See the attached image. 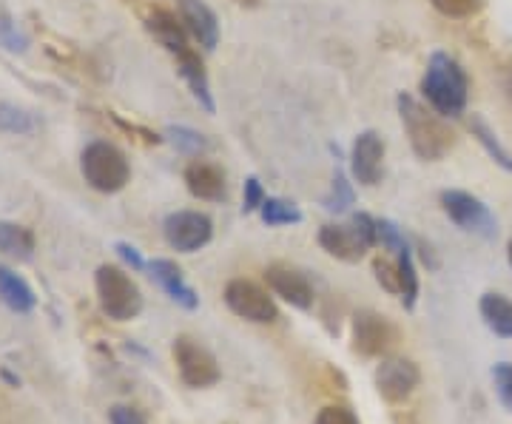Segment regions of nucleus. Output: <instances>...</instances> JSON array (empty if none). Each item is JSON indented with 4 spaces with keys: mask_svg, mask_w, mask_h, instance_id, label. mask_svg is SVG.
<instances>
[{
    "mask_svg": "<svg viewBox=\"0 0 512 424\" xmlns=\"http://www.w3.org/2000/svg\"><path fill=\"white\" fill-rule=\"evenodd\" d=\"M396 106H399V117H402L404 131H407L410 148L416 151L419 160L436 163L453 148V131L447 129L439 111L427 109L424 103H419L410 94H399Z\"/></svg>",
    "mask_w": 512,
    "mask_h": 424,
    "instance_id": "nucleus-1",
    "label": "nucleus"
},
{
    "mask_svg": "<svg viewBox=\"0 0 512 424\" xmlns=\"http://www.w3.org/2000/svg\"><path fill=\"white\" fill-rule=\"evenodd\" d=\"M470 80L456 57L447 52H433L427 60V72L421 77V94L427 97L430 109L441 117H458L467 109Z\"/></svg>",
    "mask_w": 512,
    "mask_h": 424,
    "instance_id": "nucleus-2",
    "label": "nucleus"
},
{
    "mask_svg": "<svg viewBox=\"0 0 512 424\" xmlns=\"http://www.w3.org/2000/svg\"><path fill=\"white\" fill-rule=\"evenodd\" d=\"M80 174L100 194H117L131 180L128 157L109 140H94L80 154Z\"/></svg>",
    "mask_w": 512,
    "mask_h": 424,
    "instance_id": "nucleus-3",
    "label": "nucleus"
},
{
    "mask_svg": "<svg viewBox=\"0 0 512 424\" xmlns=\"http://www.w3.org/2000/svg\"><path fill=\"white\" fill-rule=\"evenodd\" d=\"M376 242H379V225L365 211L353 214L342 225L339 222L322 225L319 231V245L330 257L342 259V262H359Z\"/></svg>",
    "mask_w": 512,
    "mask_h": 424,
    "instance_id": "nucleus-4",
    "label": "nucleus"
},
{
    "mask_svg": "<svg viewBox=\"0 0 512 424\" xmlns=\"http://www.w3.org/2000/svg\"><path fill=\"white\" fill-rule=\"evenodd\" d=\"M94 291L100 311L114 322H131L143 311V294L137 282L117 265H100L94 274Z\"/></svg>",
    "mask_w": 512,
    "mask_h": 424,
    "instance_id": "nucleus-5",
    "label": "nucleus"
},
{
    "mask_svg": "<svg viewBox=\"0 0 512 424\" xmlns=\"http://www.w3.org/2000/svg\"><path fill=\"white\" fill-rule=\"evenodd\" d=\"M441 208L461 231L478 234L481 240H495L498 237V222H495L493 211L478 197H473L470 191H458V188L441 191Z\"/></svg>",
    "mask_w": 512,
    "mask_h": 424,
    "instance_id": "nucleus-6",
    "label": "nucleus"
},
{
    "mask_svg": "<svg viewBox=\"0 0 512 424\" xmlns=\"http://www.w3.org/2000/svg\"><path fill=\"white\" fill-rule=\"evenodd\" d=\"M174 365H177L180 379L194 390L214 388L222 376L214 353L208 351L205 345H200L197 339H191V336H177L174 339Z\"/></svg>",
    "mask_w": 512,
    "mask_h": 424,
    "instance_id": "nucleus-7",
    "label": "nucleus"
},
{
    "mask_svg": "<svg viewBox=\"0 0 512 424\" xmlns=\"http://www.w3.org/2000/svg\"><path fill=\"white\" fill-rule=\"evenodd\" d=\"M225 305L231 308V314L254 325H271L279 319L274 296H268V291L251 279H231L225 285Z\"/></svg>",
    "mask_w": 512,
    "mask_h": 424,
    "instance_id": "nucleus-8",
    "label": "nucleus"
},
{
    "mask_svg": "<svg viewBox=\"0 0 512 424\" xmlns=\"http://www.w3.org/2000/svg\"><path fill=\"white\" fill-rule=\"evenodd\" d=\"M165 242L180 251V254H194L205 248L214 237V222L202 211H174L163 222Z\"/></svg>",
    "mask_w": 512,
    "mask_h": 424,
    "instance_id": "nucleus-9",
    "label": "nucleus"
},
{
    "mask_svg": "<svg viewBox=\"0 0 512 424\" xmlns=\"http://www.w3.org/2000/svg\"><path fill=\"white\" fill-rule=\"evenodd\" d=\"M353 351L367 359L384 356L396 345L399 331L393 328V322L387 316L376 314V311H359L353 316Z\"/></svg>",
    "mask_w": 512,
    "mask_h": 424,
    "instance_id": "nucleus-10",
    "label": "nucleus"
},
{
    "mask_svg": "<svg viewBox=\"0 0 512 424\" xmlns=\"http://www.w3.org/2000/svg\"><path fill=\"white\" fill-rule=\"evenodd\" d=\"M373 379H376V390H379L384 402L399 405L404 399H410V393L419 388L421 370L416 362L393 356V359H382V365L376 368Z\"/></svg>",
    "mask_w": 512,
    "mask_h": 424,
    "instance_id": "nucleus-11",
    "label": "nucleus"
},
{
    "mask_svg": "<svg viewBox=\"0 0 512 424\" xmlns=\"http://www.w3.org/2000/svg\"><path fill=\"white\" fill-rule=\"evenodd\" d=\"M384 171V140L376 131H362L350 151V174L359 185H379Z\"/></svg>",
    "mask_w": 512,
    "mask_h": 424,
    "instance_id": "nucleus-12",
    "label": "nucleus"
},
{
    "mask_svg": "<svg viewBox=\"0 0 512 424\" xmlns=\"http://www.w3.org/2000/svg\"><path fill=\"white\" fill-rule=\"evenodd\" d=\"M265 279H268L271 291H274L276 296H282L288 305L299 308V311H308V308H313L311 279L305 277L299 268L285 265V262H274V265H268Z\"/></svg>",
    "mask_w": 512,
    "mask_h": 424,
    "instance_id": "nucleus-13",
    "label": "nucleus"
},
{
    "mask_svg": "<svg viewBox=\"0 0 512 424\" xmlns=\"http://www.w3.org/2000/svg\"><path fill=\"white\" fill-rule=\"evenodd\" d=\"M177 15L185 32L200 43L205 52H214L220 43V20L205 0H177Z\"/></svg>",
    "mask_w": 512,
    "mask_h": 424,
    "instance_id": "nucleus-14",
    "label": "nucleus"
},
{
    "mask_svg": "<svg viewBox=\"0 0 512 424\" xmlns=\"http://www.w3.org/2000/svg\"><path fill=\"white\" fill-rule=\"evenodd\" d=\"M185 185L197 200H205V203H222L228 197V180L222 168L208 160H194L185 166Z\"/></svg>",
    "mask_w": 512,
    "mask_h": 424,
    "instance_id": "nucleus-15",
    "label": "nucleus"
},
{
    "mask_svg": "<svg viewBox=\"0 0 512 424\" xmlns=\"http://www.w3.org/2000/svg\"><path fill=\"white\" fill-rule=\"evenodd\" d=\"M146 271L163 288L165 294L171 296L174 302H180L183 308L194 311L200 305V296L194 294V288L185 282L183 271L177 268V262H171V259H154V262H148Z\"/></svg>",
    "mask_w": 512,
    "mask_h": 424,
    "instance_id": "nucleus-16",
    "label": "nucleus"
},
{
    "mask_svg": "<svg viewBox=\"0 0 512 424\" xmlns=\"http://www.w3.org/2000/svg\"><path fill=\"white\" fill-rule=\"evenodd\" d=\"M146 29L151 32V37L163 46L165 52H171V55H183L188 52L191 46H188V32H185L183 20L180 15H174V12H168V9H154L146 20Z\"/></svg>",
    "mask_w": 512,
    "mask_h": 424,
    "instance_id": "nucleus-17",
    "label": "nucleus"
},
{
    "mask_svg": "<svg viewBox=\"0 0 512 424\" xmlns=\"http://www.w3.org/2000/svg\"><path fill=\"white\" fill-rule=\"evenodd\" d=\"M0 302L15 314H32L37 308V296L32 285L6 265H0Z\"/></svg>",
    "mask_w": 512,
    "mask_h": 424,
    "instance_id": "nucleus-18",
    "label": "nucleus"
},
{
    "mask_svg": "<svg viewBox=\"0 0 512 424\" xmlns=\"http://www.w3.org/2000/svg\"><path fill=\"white\" fill-rule=\"evenodd\" d=\"M177 72L183 74V80L188 83L191 94L200 100V106L208 114H214V97H211V83H208V72H205V63L194 49H188L183 55H177Z\"/></svg>",
    "mask_w": 512,
    "mask_h": 424,
    "instance_id": "nucleus-19",
    "label": "nucleus"
},
{
    "mask_svg": "<svg viewBox=\"0 0 512 424\" xmlns=\"http://www.w3.org/2000/svg\"><path fill=\"white\" fill-rule=\"evenodd\" d=\"M0 254L18 262H29L35 257V234L26 225L0 220Z\"/></svg>",
    "mask_w": 512,
    "mask_h": 424,
    "instance_id": "nucleus-20",
    "label": "nucleus"
},
{
    "mask_svg": "<svg viewBox=\"0 0 512 424\" xmlns=\"http://www.w3.org/2000/svg\"><path fill=\"white\" fill-rule=\"evenodd\" d=\"M481 319L487 322V328L501 336V339H512V302L504 294H484L481 296Z\"/></svg>",
    "mask_w": 512,
    "mask_h": 424,
    "instance_id": "nucleus-21",
    "label": "nucleus"
},
{
    "mask_svg": "<svg viewBox=\"0 0 512 424\" xmlns=\"http://www.w3.org/2000/svg\"><path fill=\"white\" fill-rule=\"evenodd\" d=\"M470 131H473V137H476L478 143L484 146V151L493 157L498 166L504 168V171H510L512 174V154L507 151V148L501 146V140H498V134H495L493 129H490V123L481 117V114H473L470 117Z\"/></svg>",
    "mask_w": 512,
    "mask_h": 424,
    "instance_id": "nucleus-22",
    "label": "nucleus"
},
{
    "mask_svg": "<svg viewBox=\"0 0 512 424\" xmlns=\"http://www.w3.org/2000/svg\"><path fill=\"white\" fill-rule=\"evenodd\" d=\"M259 214H262V222L265 225H296V222H302V211H299V205L291 203V200H282V197H265V203L259 208Z\"/></svg>",
    "mask_w": 512,
    "mask_h": 424,
    "instance_id": "nucleus-23",
    "label": "nucleus"
},
{
    "mask_svg": "<svg viewBox=\"0 0 512 424\" xmlns=\"http://www.w3.org/2000/svg\"><path fill=\"white\" fill-rule=\"evenodd\" d=\"M399 257V279H402V305L407 311L416 308V299H419V274H416V262H413V254L410 248L396 254Z\"/></svg>",
    "mask_w": 512,
    "mask_h": 424,
    "instance_id": "nucleus-24",
    "label": "nucleus"
},
{
    "mask_svg": "<svg viewBox=\"0 0 512 424\" xmlns=\"http://www.w3.org/2000/svg\"><path fill=\"white\" fill-rule=\"evenodd\" d=\"M37 129L35 117L29 114L26 109H20L15 103H0V131H6V134H32Z\"/></svg>",
    "mask_w": 512,
    "mask_h": 424,
    "instance_id": "nucleus-25",
    "label": "nucleus"
},
{
    "mask_svg": "<svg viewBox=\"0 0 512 424\" xmlns=\"http://www.w3.org/2000/svg\"><path fill=\"white\" fill-rule=\"evenodd\" d=\"M322 205L328 211H333V214H342V211H348L350 205H353V185L348 183L342 168L333 171V185H330V194L322 200Z\"/></svg>",
    "mask_w": 512,
    "mask_h": 424,
    "instance_id": "nucleus-26",
    "label": "nucleus"
},
{
    "mask_svg": "<svg viewBox=\"0 0 512 424\" xmlns=\"http://www.w3.org/2000/svg\"><path fill=\"white\" fill-rule=\"evenodd\" d=\"M0 49L12 52V55H23L29 49V37L20 29L18 23L6 15H0Z\"/></svg>",
    "mask_w": 512,
    "mask_h": 424,
    "instance_id": "nucleus-27",
    "label": "nucleus"
},
{
    "mask_svg": "<svg viewBox=\"0 0 512 424\" xmlns=\"http://www.w3.org/2000/svg\"><path fill=\"white\" fill-rule=\"evenodd\" d=\"M433 3V9L441 12L444 18H473L478 15L481 9H484V0H430Z\"/></svg>",
    "mask_w": 512,
    "mask_h": 424,
    "instance_id": "nucleus-28",
    "label": "nucleus"
},
{
    "mask_svg": "<svg viewBox=\"0 0 512 424\" xmlns=\"http://www.w3.org/2000/svg\"><path fill=\"white\" fill-rule=\"evenodd\" d=\"M165 134H168V140L180 148V151H185V154H200V151L208 148V140L202 137L200 131L185 129V126H168Z\"/></svg>",
    "mask_w": 512,
    "mask_h": 424,
    "instance_id": "nucleus-29",
    "label": "nucleus"
},
{
    "mask_svg": "<svg viewBox=\"0 0 512 424\" xmlns=\"http://www.w3.org/2000/svg\"><path fill=\"white\" fill-rule=\"evenodd\" d=\"M373 274L379 279V285H382L387 294H402V279H399V262H393V259L387 257H376L373 259Z\"/></svg>",
    "mask_w": 512,
    "mask_h": 424,
    "instance_id": "nucleus-30",
    "label": "nucleus"
},
{
    "mask_svg": "<svg viewBox=\"0 0 512 424\" xmlns=\"http://www.w3.org/2000/svg\"><path fill=\"white\" fill-rule=\"evenodd\" d=\"M379 225V242H382V248L387 251H396V254H402L407 251L410 245H407V237H404V231L396 225L393 220H376Z\"/></svg>",
    "mask_w": 512,
    "mask_h": 424,
    "instance_id": "nucleus-31",
    "label": "nucleus"
},
{
    "mask_svg": "<svg viewBox=\"0 0 512 424\" xmlns=\"http://www.w3.org/2000/svg\"><path fill=\"white\" fill-rule=\"evenodd\" d=\"M495 393L501 399V405L512 413V362H498L493 368Z\"/></svg>",
    "mask_w": 512,
    "mask_h": 424,
    "instance_id": "nucleus-32",
    "label": "nucleus"
},
{
    "mask_svg": "<svg viewBox=\"0 0 512 424\" xmlns=\"http://www.w3.org/2000/svg\"><path fill=\"white\" fill-rule=\"evenodd\" d=\"M313 424H362V422H359V416H356L350 407L328 405L316 413V422Z\"/></svg>",
    "mask_w": 512,
    "mask_h": 424,
    "instance_id": "nucleus-33",
    "label": "nucleus"
},
{
    "mask_svg": "<svg viewBox=\"0 0 512 424\" xmlns=\"http://www.w3.org/2000/svg\"><path fill=\"white\" fill-rule=\"evenodd\" d=\"M262 203H265V188H262V183L256 177H248L245 188H242V211L254 214V211L262 208Z\"/></svg>",
    "mask_w": 512,
    "mask_h": 424,
    "instance_id": "nucleus-34",
    "label": "nucleus"
},
{
    "mask_svg": "<svg viewBox=\"0 0 512 424\" xmlns=\"http://www.w3.org/2000/svg\"><path fill=\"white\" fill-rule=\"evenodd\" d=\"M109 422L111 424H146V416H143L137 407L114 405L109 410Z\"/></svg>",
    "mask_w": 512,
    "mask_h": 424,
    "instance_id": "nucleus-35",
    "label": "nucleus"
},
{
    "mask_svg": "<svg viewBox=\"0 0 512 424\" xmlns=\"http://www.w3.org/2000/svg\"><path fill=\"white\" fill-rule=\"evenodd\" d=\"M114 251H117V257L123 259L126 265H131L134 271H146L148 268L146 259L140 257V251H137L134 245H128V242H117V245H114Z\"/></svg>",
    "mask_w": 512,
    "mask_h": 424,
    "instance_id": "nucleus-36",
    "label": "nucleus"
},
{
    "mask_svg": "<svg viewBox=\"0 0 512 424\" xmlns=\"http://www.w3.org/2000/svg\"><path fill=\"white\" fill-rule=\"evenodd\" d=\"M0 376H3V379H6V382H9V385H15V388H18V385H20V379H18V376H12V373H9V370H3V373H0Z\"/></svg>",
    "mask_w": 512,
    "mask_h": 424,
    "instance_id": "nucleus-37",
    "label": "nucleus"
},
{
    "mask_svg": "<svg viewBox=\"0 0 512 424\" xmlns=\"http://www.w3.org/2000/svg\"><path fill=\"white\" fill-rule=\"evenodd\" d=\"M242 6H259V0H237Z\"/></svg>",
    "mask_w": 512,
    "mask_h": 424,
    "instance_id": "nucleus-38",
    "label": "nucleus"
},
{
    "mask_svg": "<svg viewBox=\"0 0 512 424\" xmlns=\"http://www.w3.org/2000/svg\"><path fill=\"white\" fill-rule=\"evenodd\" d=\"M507 92H510V100H512V69L510 74H507Z\"/></svg>",
    "mask_w": 512,
    "mask_h": 424,
    "instance_id": "nucleus-39",
    "label": "nucleus"
},
{
    "mask_svg": "<svg viewBox=\"0 0 512 424\" xmlns=\"http://www.w3.org/2000/svg\"><path fill=\"white\" fill-rule=\"evenodd\" d=\"M507 259H510V265H512V240H510V245H507Z\"/></svg>",
    "mask_w": 512,
    "mask_h": 424,
    "instance_id": "nucleus-40",
    "label": "nucleus"
}]
</instances>
